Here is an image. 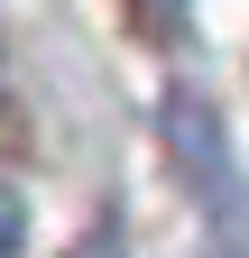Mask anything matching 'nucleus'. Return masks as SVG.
Listing matches in <instances>:
<instances>
[{"label":"nucleus","mask_w":249,"mask_h":258,"mask_svg":"<svg viewBox=\"0 0 249 258\" xmlns=\"http://www.w3.org/2000/svg\"><path fill=\"white\" fill-rule=\"evenodd\" d=\"M19 249H28V203L0 184V258H19Z\"/></svg>","instance_id":"nucleus-1"}]
</instances>
